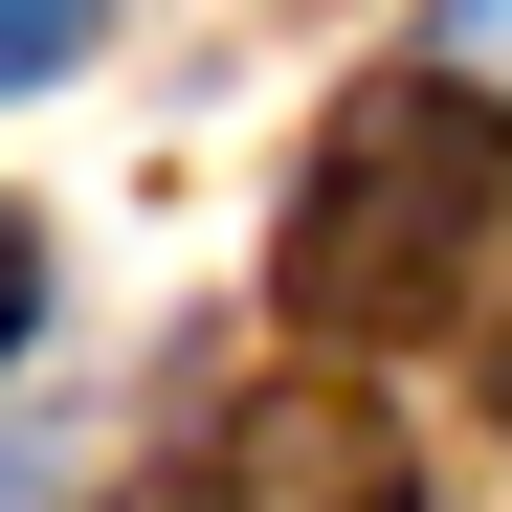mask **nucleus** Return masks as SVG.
Segmentation results:
<instances>
[{
  "label": "nucleus",
  "mask_w": 512,
  "mask_h": 512,
  "mask_svg": "<svg viewBox=\"0 0 512 512\" xmlns=\"http://www.w3.org/2000/svg\"><path fill=\"white\" fill-rule=\"evenodd\" d=\"M490 201H512V112L468 90V67H379V90H334L312 179H290V245H268L290 334H446L468 268H490Z\"/></svg>",
  "instance_id": "nucleus-1"
},
{
  "label": "nucleus",
  "mask_w": 512,
  "mask_h": 512,
  "mask_svg": "<svg viewBox=\"0 0 512 512\" xmlns=\"http://www.w3.org/2000/svg\"><path fill=\"white\" fill-rule=\"evenodd\" d=\"M490 423H512V312H490Z\"/></svg>",
  "instance_id": "nucleus-3"
},
{
  "label": "nucleus",
  "mask_w": 512,
  "mask_h": 512,
  "mask_svg": "<svg viewBox=\"0 0 512 512\" xmlns=\"http://www.w3.org/2000/svg\"><path fill=\"white\" fill-rule=\"evenodd\" d=\"M90 23H112V0H0V90H45V67H90Z\"/></svg>",
  "instance_id": "nucleus-2"
}]
</instances>
